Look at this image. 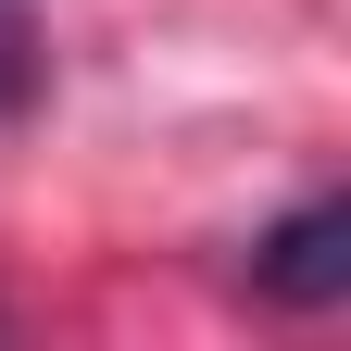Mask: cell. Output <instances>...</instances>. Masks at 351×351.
<instances>
[{
	"label": "cell",
	"instance_id": "obj_1",
	"mask_svg": "<svg viewBox=\"0 0 351 351\" xmlns=\"http://www.w3.org/2000/svg\"><path fill=\"white\" fill-rule=\"evenodd\" d=\"M239 276H251V301H276V314H339V301H351V201L276 213Z\"/></svg>",
	"mask_w": 351,
	"mask_h": 351
},
{
	"label": "cell",
	"instance_id": "obj_2",
	"mask_svg": "<svg viewBox=\"0 0 351 351\" xmlns=\"http://www.w3.org/2000/svg\"><path fill=\"white\" fill-rule=\"evenodd\" d=\"M38 75H51V51H38V0H0V113H25Z\"/></svg>",
	"mask_w": 351,
	"mask_h": 351
}]
</instances>
